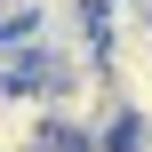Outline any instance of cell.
<instances>
[{
    "mask_svg": "<svg viewBox=\"0 0 152 152\" xmlns=\"http://www.w3.org/2000/svg\"><path fill=\"white\" fill-rule=\"evenodd\" d=\"M136 8H144V16H152V0H136Z\"/></svg>",
    "mask_w": 152,
    "mask_h": 152,
    "instance_id": "obj_1",
    "label": "cell"
}]
</instances>
